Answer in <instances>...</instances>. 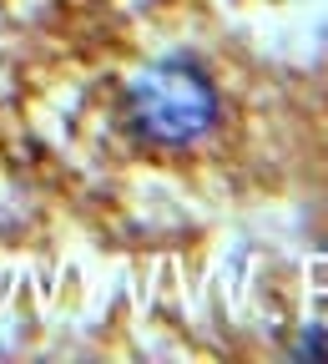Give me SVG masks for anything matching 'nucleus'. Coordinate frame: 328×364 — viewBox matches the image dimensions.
<instances>
[{
    "instance_id": "obj_1",
    "label": "nucleus",
    "mask_w": 328,
    "mask_h": 364,
    "mask_svg": "<svg viewBox=\"0 0 328 364\" xmlns=\"http://www.w3.org/2000/svg\"><path fill=\"white\" fill-rule=\"evenodd\" d=\"M131 127L157 147H187L217 122V91L192 61H157L126 86Z\"/></svg>"
}]
</instances>
